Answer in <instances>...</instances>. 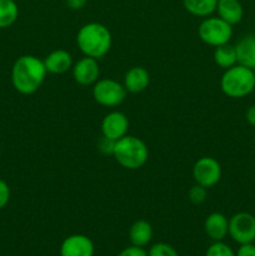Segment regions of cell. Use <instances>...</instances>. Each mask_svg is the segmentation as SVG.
<instances>
[{
  "instance_id": "obj_18",
  "label": "cell",
  "mask_w": 255,
  "mask_h": 256,
  "mask_svg": "<svg viewBox=\"0 0 255 256\" xmlns=\"http://www.w3.org/2000/svg\"><path fill=\"white\" fill-rule=\"evenodd\" d=\"M182 5L192 15L208 18L216 12L218 0H182Z\"/></svg>"
},
{
  "instance_id": "obj_25",
  "label": "cell",
  "mask_w": 255,
  "mask_h": 256,
  "mask_svg": "<svg viewBox=\"0 0 255 256\" xmlns=\"http://www.w3.org/2000/svg\"><path fill=\"white\" fill-rule=\"evenodd\" d=\"M10 200V188L4 180L0 179V210L4 209Z\"/></svg>"
},
{
  "instance_id": "obj_30",
  "label": "cell",
  "mask_w": 255,
  "mask_h": 256,
  "mask_svg": "<svg viewBox=\"0 0 255 256\" xmlns=\"http://www.w3.org/2000/svg\"><path fill=\"white\" fill-rule=\"evenodd\" d=\"M0 152H2V148H0Z\"/></svg>"
},
{
  "instance_id": "obj_32",
  "label": "cell",
  "mask_w": 255,
  "mask_h": 256,
  "mask_svg": "<svg viewBox=\"0 0 255 256\" xmlns=\"http://www.w3.org/2000/svg\"><path fill=\"white\" fill-rule=\"evenodd\" d=\"M254 140H255V136H254Z\"/></svg>"
},
{
  "instance_id": "obj_13",
  "label": "cell",
  "mask_w": 255,
  "mask_h": 256,
  "mask_svg": "<svg viewBox=\"0 0 255 256\" xmlns=\"http://www.w3.org/2000/svg\"><path fill=\"white\" fill-rule=\"evenodd\" d=\"M204 230L214 242H222L229 234V220L222 212H212L205 219Z\"/></svg>"
},
{
  "instance_id": "obj_21",
  "label": "cell",
  "mask_w": 255,
  "mask_h": 256,
  "mask_svg": "<svg viewBox=\"0 0 255 256\" xmlns=\"http://www.w3.org/2000/svg\"><path fill=\"white\" fill-rule=\"evenodd\" d=\"M205 256H236L229 245L222 242H215L206 250Z\"/></svg>"
},
{
  "instance_id": "obj_11",
  "label": "cell",
  "mask_w": 255,
  "mask_h": 256,
  "mask_svg": "<svg viewBox=\"0 0 255 256\" xmlns=\"http://www.w3.org/2000/svg\"><path fill=\"white\" fill-rule=\"evenodd\" d=\"M72 78H74L75 82L80 85H84V86L95 84L100 74L98 60L89 56H85L82 59L78 60L72 65Z\"/></svg>"
},
{
  "instance_id": "obj_24",
  "label": "cell",
  "mask_w": 255,
  "mask_h": 256,
  "mask_svg": "<svg viewBox=\"0 0 255 256\" xmlns=\"http://www.w3.org/2000/svg\"><path fill=\"white\" fill-rule=\"evenodd\" d=\"M114 146H115V142L112 139H108V138L102 136V139L99 140L98 142V149L105 155H112L114 152Z\"/></svg>"
},
{
  "instance_id": "obj_5",
  "label": "cell",
  "mask_w": 255,
  "mask_h": 256,
  "mask_svg": "<svg viewBox=\"0 0 255 256\" xmlns=\"http://www.w3.org/2000/svg\"><path fill=\"white\" fill-rule=\"evenodd\" d=\"M198 35L208 45L219 46L226 44L232 36V25L218 18H206L200 22Z\"/></svg>"
},
{
  "instance_id": "obj_12",
  "label": "cell",
  "mask_w": 255,
  "mask_h": 256,
  "mask_svg": "<svg viewBox=\"0 0 255 256\" xmlns=\"http://www.w3.org/2000/svg\"><path fill=\"white\" fill-rule=\"evenodd\" d=\"M45 69L50 74H64L72 68V56L64 49H56L50 52L44 60Z\"/></svg>"
},
{
  "instance_id": "obj_8",
  "label": "cell",
  "mask_w": 255,
  "mask_h": 256,
  "mask_svg": "<svg viewBox=\"0 0 255 256\" xmlns=\"http://www.w3.org/2000/svg\"><path fill=\"white\" fill-rule=\"evenodd\" d=\"M192 178L196 184L209 189L219 182L222 178V166L214 158H200L192 166Z\"/></svg>"
},
{
  "instance_id": "obj_20",
  "label": "cell",
  "mask_w": 255,
  "mask_h": 256,
  "mask_svg": "<svg viewBox=\"0 0 255 256\" xmlns=\"http://www.w3.org/2000/svg\"><path fill=\"white\" fill-rule=\"evenodd\" d=\"M19 16V8L14 0H0V29L14 24Z\"/></svg>"
},
{
  "instance_id": "obj_29",
  "label": "cell",
  "mask_w": 255,
  "mask_h": 256,
  "mask_svg": "<svg viewBox=\"0 0 255 256\" xmlns=\"http://www.w3.org/2000/svg\"><path fill=\"white\" fill-rule=\"evenodd\" d=\"M245 118H246V122H249L252 126H255V104L252 105V106L246 110Z\"/></svg>"
},
{
  "instance_id": "obj_14",
  "label": "cell",
  "mask_w": 255,
  "mask_h": 256,
  "mask_svg": "<svg viewBox=\"0 0 255 256\" xmlns=\"http://www.w3.org/2000/svg\"><path fill=\"white\" fill-rule=\"evenodd\" d=\"M150 75L148 70L142 66H132L126 72L124 76V88L126 92L136 94L142 92L149 86Z\"/></svg>"
},
{
  "instance_id": "obj_27",
  "label": "cell",
  "mask_w": 255,
  "mask_h": 256,
  "mask_svg": "<svg viewBox=\"0 0 255 256\" xmlns=\"http://www.w3.org/2000/svg\"><path fill=\"white\" fill-rule=\"evenodd\" d=\"M236 256H255V245L252 244H242L235 252Z\"/></svg>"
},
{
  "instance_id": "obj_15",
  "label": "cell",
  "mask_w": 255,
  "mask_h": 256,
  "mask_svg": "<svg viewBox=\"0 0 255 256\" xmlns=\"http://www.w3.org/2000/svg\"><path fill=\"white\" fill-rule=\"evenodd\" d=\"M238 64L255 69V35H246L235 45Z\"/></svg>"
},
{
  "instance_id": "obj_2",
  "label": "cell",
  "mask_w": 255,
  "mask_h": 256,
  "mask_svg": "<svg viewBox=\"0 0 255 256\" xmlns=\"http://www.w3.org/2000/svg\"><path fill=\"white\" fill-rule=\"evenodd\" d=\"M76 44L85 56L98 60L109 52L112 44V32L100 22H88L78 32Z\"/></svg>"
},
{
  "instance_id": "obj_6",
  "label": "cell",
  "mask_w": 255,
  "mask_h": 256,
  "mask_svg": "<svg viewBox=\"0 0 255 256\" xmlns=\"http://www.w3.org/2000/svg\"><path fill=\"white\" fill-rule=\"evenodd\" d=\"M124 85L114 79L98 80L92 86V98L98 104L106 108L119 106L126 98Z\"/></svg>"
},
{
  "instance_id": "obj_7",
  "label": "cell",
  "mask_w": 255,
  "mask_h": 256,
  "mask_svg": "<svg viewBox=\"0 0 255 256\" xmlns=\"http://www.w3.org/2000/svg\"><path fill=\"white\" fill-rule=\"evenodd\" d=\"M229 235L239 245L255 242V216L249 212H238L229 220Z\"/></svg>"
},
{
  "instance_id": "obj_28",
  "label": "cell",
  "mask_w": 255,
  "mask_h": 256,
  "mask_svg": "<svg viewBox=\"0 0 255 256\" xmlns=\"http://www.w3.org/2000/svg\"><path fill=\"white\" fill-rule=\"evenodd\" d=\"M88 0H66V6L72 10H80L86 5Z\"/></svg>"
},
{
  "instance_id": "obj_22",
  "label": "cell",
  "mask_w": 255,
  "mask_h": 256,
  "mask_svg": "<svg viewBox=\"0 0 255 256\" xmlns=\"http://www.w3.org/2000/svg\"><path fill=\"white\" fill-rule=\"evenodd\" d=\"M148 256H179L176 250L165 242H156L148 252Z\"/></svg>"
},
{
  "instance_id": "obj_19",
  "label": "cell",
  "mask_w": 255,
  "mask_h": 256,
  "mask_svg": "<svg viewBox=\"0 0 255 256\" xmlns=\"http://www.w3.org/2000/svg\"><path fill=\"white\" fill-rule=\"evenodd\" d=\"M214 62L218 66L222 69H229V68L236 65V50L235 46L230 45L229 42L226 44L219 45L214 50Z\"/></svg>"
},
{
  "instance_id": "obj_31",
  "label": "cell",
  "mask_w": 255,
  "mask_h": 256,
  "mask_svg": "<svg viewBox=\"0 0 255 256\" xmlns=\"http://www.w3.org/2000/svg\"><path fill=\"white\" fill-rule=\"evenodd\" d=\"M254 75H255V69H254Z\"/></svg>"
},
{
  "instance_id": "obj_23",
  "label": "cell",
  "mask_w": 255,
  "mask_h": 256,
  "mask_svg": "<svg viewBox=\"0 0 255 256\" xmlns=\"http://www.w3.org/2000/svg\"><path fill=\"white\" fill-rule=\"evenodd\" d=\"M206 188L202 186L199 184H195L194 186H192L188 192V196H189V200L195 205H200L206 200Z\"/></svg>"
},
{
  "instance_id": "obj_4",
  "label": "cell",
  "mask_w": 255,
  "mask_h": 256,
  "mask_svg": "<svg viewBox=\"0 0 255 256\" xmlns=\"http://www.w3.org/2000/svg\"><path fill=\"white\" fill-rule=\"evenodd\" d=\"M220 88L229 98L246 96L255 89L254 70L239 64L229 68L220 79Z\"/></svg>"
},
{
  "instance_id": "obj_16",
  "label": "cell",
  "mask_w": 255,
  "mask_h": 256,
  "mask_svg": "<svg viewBox=\"0 0 255 256\" xmlns=\"http://www.w3.org/2000/svg\"><path fill=\"white\" fill-rule=\"evenodd\" d=\"M216 12L220 19L235 25L242 22L244 9L239 0H218Z\"/></svg>"
},
{
  "instance_id": "obj_10",
  "label": "cell",
  "mask_w": 255,
  "mask_h": 256,
  "mask_svg": "<svg viewBox=\"0 0 255 256\" xmlns=\"http://www.w3.org/2000/svg\"><path fill=\"white\" fill-rule=\"evenodd\" d=\"M94 242L82 234L70 235L60 245V256H94Z\"/></svg>"
},
{
  "instance_id": "obj_9",
  "label": "cell",
  "mask_w": 255,
  "mask_h": 256,
  "mask_svg": "<svg viewBox=\"0 0 255 256\" xmlns=\"http://www.w3.org/2000/svg\"><path fill=\"white\" fill-rule=\"evenodd\" d=\"M129 120L126 115L122 112H112L104 116L102 122V136L118 142L128 135Z\"/></svg>"
},
{
  "instance_id": "obj_3",
  "label": "cell",
  "mask_w": 255,
  "mask_h": 256,
  "mask_svg": "<svg viewBox=\"0 0 255 256\" xmlns=\"http://www.w3.org/2000/svg\"><path fill=\"white\" fill-rule=\"evenodd\" d=\"M112 156L119 165L129 170H136L148 162L149 150L142 139L132 135H125L115 142Z\"/></svg>"
},
{
  "instance_id": "obj_1",
  "label": "cell",
  "mask_w": 255,
  "mask_h": 256,
  "mask_svg": "<svg viewBox=\"0 0 255 256\" xmlns=\"http://www.w3.org/2000/svg\"><path fill=\"white\" fill-rule=\"evenodd\" d=\"M44 62L34 55H22L15 60L12 68V82L18 92L34 94L39 90L46 76Z\"/></svg>"
},
{
  "instance_id": "obj_17",
  "label": "cell",
  "mask_w": 255,
  "mask_h": 256,
  "mask_svg": "<svg viewBox=\"0 0 255 256\" xmlns=\"http://www.w3.org/2000/svg\"><path fill=\"white\" fill-rule=\"evenodd\" d=\"M129 239L135 246H146L152 239V228L150 222H148L146 220L135 222L129 230Z\"/></svg>"
},
{
  "instance_id": "obj_26",
  "label": "cell",
  "mask_w": 255,
  "mask_h": 256,
  "mask_svg": "<svg viewBox=\"0 0 255 256\" xmlns=\"http://www.w3.org/2000/svg\"><path fill=\"white\" fill-rule=\"evenodd\" d=\"M118 256H148V252H145L144 248L132 245V246L125 248L124 250H122Z\"/></svg>"
}]
</instances>
